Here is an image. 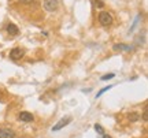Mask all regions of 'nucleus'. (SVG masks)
I'll return each mask as SVG.
<instances>
[{"label":"nucleus","instance_id":"f257e3e1","mask_svg":"<svg viewBox=\"0 0 148 138\" xmlns=\"http://www.w3.org/2000/svg\"><path fill=\"white\" fill-rule=\"evenodd\" d=\"M42 7H44L48 12H53V11L58 10L59 0H44V1H42Z\"/></svg>","mask_w":148,"mask_h":138},{"label":"nucleus","instance_id":"f03ea898","mask_svg":"<svg viewBox=\"0 0 148 138\" xmlns=\"http://www.w3.org/2000/svg\"><path fill=\"white\" fill-rule=\"evenodd\" d=\"M99 22H100L101 26H110L112 23V15L110 12H100L99 14Z\"/></svg>","mask_w":148,"mask_h":138},{"label":"nucleus","instance_id":"7ed1b4c3","mask_svg":"<svg viewBox=\"0 0 148 138\" xmlns=\"http://www.w3.org/2000/svg\"><path fill=\"white\" fill-rule=\"evenodd\" d=\"M23 55H25V49L23 48H12L10 51V58L12 59V60H18V59H22L23 58Z\"/></svg>","mask_w":148,"mask_h":138},{"label":"nucleus","instance_id":"20e7f679","mask_svg":"<svg viewBox=\"0 0 148 138\" xmlns=\"http://www.w3.org/2000/svg\"><path fill=\"white\" fill-rule=\"evenodd\" d=\"M70 122H71V118H70V116L62 118V119H60V120H59V122L52 127V131H59V130H62V128L66 127Z\"/></svg>","mask_w":148,"mask_h":138},{"label":"nucleus","instance_id":"39448f33","mask_svg":"<svg viewBox=\"0 0 148 138\" xmlns=\"http://www.w3.org/2000/svg\"><path fill=\"white\" fill-rule=\"evenodd\" d=\"M0 138H16L14 130L8 127H1L0 128Z\"/></svg>","mask_w":148,"mask_h":138},{"label":"nucleus","instance_id":"423d86ee","mask_svg":"<svg viewBox=\"0 0 148 138\" xmlns=\"http://www.w3.org/2000/svg\"><path fill=\"white\" fill-rule=\"evenodd\" d=\"M18 119L21 120V122H33V119H34V116H33L30 112H27V111H22L19 112V115H18Z\"/></svg>","mask_w":148,"mask_h":138},{"label":"nucleus","instance_id":"0eeeda50","mask_svg":"<svg viewBox=\"0 0 148 138\" xmlns=\"http://www.w3.org/2000/svg\"><path fill=\"white\" fill-rule=\"evenodd\" d=\"M5 30H7V33H8L10 36H18V34H19V29H18V26L14 25V23H8L7 27H5Z\"/></svg>","mask_w":148,"mask_h":138},{"label":"nucleus","instance_id":"6e6552de","mask_svg":"<svg viewBox=\"0 0 148 138\" xmlns=\"http://www.w3.org/2000/svg\"><path fill=\"white\" fill-rule=\"evenodd\" d=\"M114 49H115V51H130L132 48L129 47V45H126V44H115V45H114Z\"/></svg>","mask_w":148,"mask_h":138},{"label":"nucleus","instance_id":"1a4fd4ad","mask_svg":"<svg viewBox=\"0 0 148 138\" xmlns=\"http://www.w3.org/2000/svg\"><path fill=\"white\" fill-rule=\"evenodd\" d=\"M127 118H129L130 122H137L138 119H140V115H138L137 112H130V114L127 115Z\"/></svg>","mask_w":148,"mask_h":138},{"label":"nucleus","instance_id":"9d476101","mask_svg":"<svg viewBox=\"0 0 148 138\" xmlns=\"http://www.w3.org/2000/svg\"><path fill=\"white\" fill-rule=\"evenodd\" d=\"M111 88H112V86H111V85L106 86V88H103V89H101V90H100V92H99V93H97V94H96V99H99V97H100V96H101V94H103V93H106V92H107V90H110Z\"/></svg>","mask_w":148,"mask_h":138},{"label":"nucleus","instance_id":"9b49d317","mask_svg":"<svg viewBox=\"0 0 148 138\" xmlns=\"http://www.w3.org/2000/svg\"><path fill=\"white\" fill-rule=\"evenodd\" d=\"M92 3H93L95 7H97V8H103V7H104V3H103L101 0H92Z\"/></svg>","mask_w":148,"mask_h":138},{"label":"nucleus","instance_id":"f8f14e48","mask_svg":"<svg viewBox=\"0 0 148 138\" xmlns=\"http://www.w3.org/2000/svg\"><path fill=\"white\" fill-rule=\"evenodd\" d=\"M112 78H114V74L111 73V74H106V75H103V77H101L100 80H101V81H107V80H112Z\"/></svg>","mask_w":148,"mask_h":138},{"label":"nucleus","instance_id":"ddd939ff","mask_svg":"<svg viewBox=\"0 0 148 138\" xmlns=\"http://www.w3.org/2000/svg\"><path fill=\"white\" fill-rule=\"evenodd\" d=\"M95 130L97 131V133H100V134H104V128L101 127L100 124H95Z\"/></svg>","mask_w":148,"mask_h":138},{"label":"nucleus","instance_id":"4468645a","mask_svg":"<svg viewBox=\"0 0 148 138\" xmlns=\"http://www.w3.org/2000/svg\"><path fill=\"white\" fill-rule=\"evenodd\" d=\"M143 120H144V122H147V120H148V112H147V105L144 107V112H143Z\"/></svg>","mask_w":148,"mask_h":138},{"label":"nucleus","instance_id":"2eb2a0df","mask_svg":"<svg viewBox=\"0 0 148 138\" xmlns=\"http://www.w3.org/2000/svg\"><path fill=\"white\" fill-rule=\"evenodd\" d=\"M101 135H103V138H112L111 135H108V134H101Z\"/></svg>","mask_w":148,"mask_h":138},{"label":"nucleus","instance_id":"dca6fc26","mask_svg":"<svg viewBox=\"0 0 148 138\" xmlns=\"http://www.w3.org/2000/svg\"><path fill=\"white\" fill-rule=\"evenodd\" d=\"M0 100H1V94H0Z\"/></svg>","mask_w":148,"mask_h":138}]
</instances>
